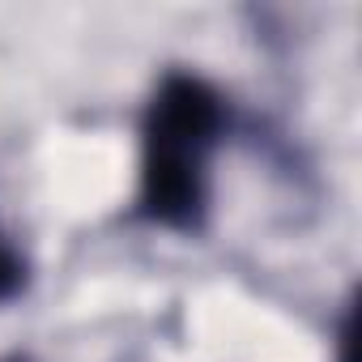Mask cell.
I'll use <instances>...</instances> for the list:
<instances>
[{"instance_id":"cell-1","label":"cell","mask_w":362,"mask_h":362,"mask_svg":"<svg viewBox=\"0 0 362 362\" xmlns=\"http://www.w3.org/2000/svg\"><path fill=\"white\" fill-rule=\"evenodd\" d=\"M222 124H226V107H222V94L209 81H201L192 73H170L153 94L145 141L192 149V153L205 158V149L218 141Z\"/></svg>"},{"instance_id":"cell-2","label":"cell","mask_w":362,"mask_h":362,"mask_svg":"<svg viewBox=\"0 0 362 362\" xmlns=\"http://www.w3.org/2000/svg\"><path fill=\"white\" fill-rule=\"evenodd\" d=\"M141 209L175 230H192L205 218V170L201 153L145 141L141 162Z\"/></svg>"},{"instance_id":"cell-3","label":"cell","mask_w":362,"mask_h":362,"mask_svg":"<svg viewBox=\"0 0 362 362\" xmlns=\"http://www.w3.org/2000/svg\"><path fill=\"white\" fill-rule=\"evenodd\" d=\"M26 281V269H22V260L13 256V247H5L0 243V298H9V294H18V286Z\"/></svg>"}]
</instances>
